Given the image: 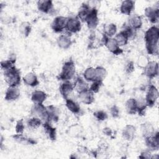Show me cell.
I'll list each match as a JSON object with an SVG mask.
<instances>
[{"label":"cell","mask_w":159,"mask_h":159,"mask_svg":"<svg viewBox=\"0 0 159 159\" xmlns=\"http://www.w3.org/2000/svg\"><path fill=\"white\" fill-rule=\"evenodd\" d=\"M146 49L148 53L157 55L158 52L159 30L156 26H152L145 33L144 35Z\"/></svg>","instance_id":"1"},{"label":"cell","mask_w":159,"mask_h":159,"mask_svg":"<svg viewBox=\"0 0 159 159\" xmlns=\"http://www.w3.org/2000/svg\"><path fill=\"white\" fill-rule=\"evenodd\" d=\"M4 80L9 86H17L20 83V73L15 66L4 71Z\"/></svg>","instance_id":"2"},{"label":"cell","mask_w":159,"mask_h":159,"mask_svg":"<svg viewBox=\"0 0 159 159\" xmlns=\"http://www.w3.org/2000/svg\"><path fill=\"white\" fill-rule=\"evenodd\" d=\"M75 74V65L73 60H70L66 61L61 68V71L59 74L58 78L63 81H70Z\"/></svg>","instance_id":"3"},{"label":"cell","mask_w":159,"mask_h":159,"mask_svg":"<svg viewBox=\"0 0 159 159\" xmlns=\"http://www.w3.org/2000/svg\"><path fill=\"white\" fill-rule=\"evenodd\" d=\"M102 42L104 45L106 47V48L114 55H117L123 53L122 49H121L120 47L118 45L114 38L108 37L104 34Z\"/></svg>","instance_id":"4"},{"label":"cell","mask_w":159,"mask_h":159,"mask_svg":"<svg viewBox=\"0 0 159 159\" xmlns=\"http://www.w3.org/2000/svg\"><path fill=\"white\" fill-rule=\"evenodd\" d=\"M158 98V91L157 88L152 84L149 85L145 96V102L147 107H153Z\"/></svg>","instance_id":"5"},{"label":"cell","mask_w":159,"mask_h":159,"mask_svg":"<svg viewBox=\"0 0 159 159\" xmlns=\"http://www.w3.org/2000/svg\"><path fill=\"white\" fill-rule=\"evenodd\" d=\"M81 20L77 16H71L68 17L65 30L70 33L78 32L81 29Z\"/></svg>","instance_id":"6"},{"label":"cell","mask_w":159,"mask_h":159,"mask_svg":"<svg viewBox=\"0 0 159 159\" xmlns=\"http://www.w3.org/2000/svg\"><path fill=\"white\" fill-rule=\"evenodd\" d=\"M67 19L68 17L63 16H58L56 17L51 24L52 30L57 33L63 32L66 29Z\"/></svg>","instance_id":"7"},{"label":"cell","mask_w":159,"mask_h":159,"mask_svg":"<svg viewBox=\"0 0 159 159\" xmlns=\"http://www.w3.org/2000/svg\"><path fill=\"white\" fill-rule=\"evenodd\" d=\"M86 23L88 28L91 30H94L97 27L99 24V19L98 16V10L95 7H91Z\"/></svg>","instance_id":"8"},{"label":"cell","mask_w":159,"mask_h":159,"mask_svg":"<svg viewBox=\"0 0 159 159\" xmlns=\"http://www.w3.org/2000/svg\"><path fill=\"white\" fill-rule=\"evenodd\" d=\"M144 74L148 78H153L158 75V64L155 61H150L144 68Z\"/></svg>","instance_id":"9"},{"label":"cell","mask_w":159,"mask_h":159,"mask_svg":"<svg viewBox=\"0 0 159 159\" xmlns=\"http://www.w3.org/2000/svg\"><path fill=\"white\" fill-rule=\"evenodd\" d=\"M145 141L148 148L151 150H157L159 148V135L158 132H155L154 134L145 137Z\"/></svg>","instance_id":"10"},{"label":"cell","mask_w":159,"mask_h":159,"mask_svg":"<svg viewBox=\"0 0 159 159\" xmlns=\"http://www.w3.org/2000/svg\"><path fill=\"white\" fill-rule=\"evenodd\" d=\"M145 15L152 23L155 24L159 19V9L155 7H147L145 9Z\"/></svg>","instance_id":"11"},{"label":"cell","mask_w":159,"mask_h":159,"mask_svg":"<svg viewBox=\"0 0 159 159\" xmlns=\"http://www.w3.org/2000/svg\"><path fill=\"white\" fill-rule=\"evenodd\" d=\"M60 92L65 99L69 98V96L74 89V85L70 81H63L60 86Z\"/></svg>","instance_id":"12"},{"label":"cell","mask_w":159,"mask_h":159,"mask_svg":"<svg viewBox=\"0 0 159 159\" xmlns=\"http://www.w3.org/2000/svg\"><path fill=\"white\" fill-rule=\"evenodd\" d=\"M20 94V89L17 86H9L5 93L4 99L7 101H12L17 99Z\"/></svg>","instance_id":"13"},{"label":"cell","mask_w":159,"mask_h":159,"mask_svg":"<svg viewBox=\"0 0 159 159\" xmlns=\"http://www.w3.org/2000/svg\"><path fill=\"white\" fill-rule=\"evenodd\" d=\"M78 98L80 101L85 104H91L94 101V93L89 89L79 93Z\"/></svg>","instance_id":"14"},{"label":"cell","mask_w":159,"mask_h":159,"mask_svg":"<svg viewBox=\"0 0 159 159\" xmlns=\"http://www.w3.org/2000/svg\"><path fill=\"white\" fill-rule=\"evenodd\" d=\"M135 8V2L131 0H126L122 2L120 7V11L122 14L130 15Z\"/></svg>","instance_id":"15"},{"label":"cell","mask_w":159,"mask_h":159,"mask_svg":"<svg viewBox=\"0 0 159 159\" xmlns=\"http://www.w3.org/2000/svg\"><path fill=\"white\" fill-rule=\"evenodd\" d=\"M135 127L133 125H127L124 127L122 130V137L125 140L127 141H131L135 137Z\"/></svg>","instance_id":"16"},{"label":"cell","mask_w":159,"mask_h":159,"mask_svg":"<svg viewBox=\"0 0 159 159\" xmlns=\"http://www.w3.org/2000/svg\"><path fill=\"white\" fill-rule=\"evenodd\" d=\"M47 94L45 92L40 90L34 91L31 95V100L34 104H41L47 99Z\"/></svg>","instance_id":"17"},{"label":"cell","mask_w":159,"mask_h":159,"mask_svg":"<svg viewBox=\"0 0 159 159\" xmlns=\"http://www.w3.org/2000/svg\"><path fill=\"white\" fill-rule=\"evenodd\" d=\"M22 80L25 84L31 87L36 86L39 84V81L37 78V76L35 75V74L32 72H29L27 73L23 77Z\"/></svg>","instance_id":"18"},{"label":"cell","mask_w":159,"mask_h":159,"mask_svg":"<svg viewBox=\"0 0 159 159\" xmlns=\"http://www.w3.org/2000/svg\"><path fill=\"white\" fill-rule=\"evenodd\" d=\"M58 46L62 49H67L70 47L72 44V40L67 35H61L57 40Z\"/></svg>","instance_id":"19"},{"label":"cell","mask_w":159,"mask_h":159,"mask_svg":"<svg viewBox=\"0 0 159 159\" xmlns=\"http://www.w3.org/2000/svg\"><path fill=\"white\" fill-rule=\"evenodd\" d=\"M37 7L40 11L48 14L52 11L53 4L52 1H39L37 2Z\"/></svg>","instance_id":"20"},{"label":"cell","mask_w":159,"mask_h":159,"mask_svg":"<svg viewBox=\"0 0 159 159\" xmlns=\"http://www.w3.org/2000/svg\"><path fill=\"white\" fill-rule=\"evenodd\" d=\"M129 25L135 30L140 29L142 25V17L137 14L131 16L129 20Z\"/></svg>","instance_id":"21"},{"label":"cell","mask_w":159,"mask_h":159,"mask_svg":"<svg viewBox=\"0 0 159 159\" xmlns=\"http://www.w3.org/2000/svg\"><path fill=\"white\" fill-rule=\"evenodd\" d=\"M91 9V7H90L88 4H82L77 16V17L81 20V22H86V19L89 16Z\"/></svg>","instance_id":"22"},{"label":"cell","mask_w":159,"mask_h":159,"mask_svg":"<svg viewBox=\"0 0 159 159\" xmlns=\"http://www.w3.org/2000/svg\"><path fill=\"white\" fill-rule=\"evenodd\" d=\"M73 85H74V89H76V91L78 93V94L89 89V86H88V83L85 81V80L81 78V77H78L76 79Z\"/></svg>","instance_id":"23"},{"label":"cell","mask_w":159,"mask_h":159,"mask_svg":"<svg viewBox=\"0 0 159 159\" xmlns=\"http://www.w3.org/2000/svg\"><path fill=\"white\" fill-rule=\"evenodd\" d=\"M125 108L130 114H134L137 112V101L134 98L129 99L125 102Z\"/></svg>","instance_id":"24"},{"label":"cell","mask_w":159,"mask_h":159,"mask_svg":"<svg viewBox=\"0 0 159 159\" xmlns=\"http://www.w3.org/2000/svg\"><path fill=\"white\" fill-rule=\"evenodd\" d=\"M66 101V106L73 114H78L81 111V108L78 103H77L75 101L68 98L65 99Z\"/></svg>","instance_id":"25"},{"label":"cell","mask_w":159,"mask_h":159,"mask_svg":"<svg viewBox=\"0 0 159 159\" xmlns=\"http://www.w3.org/2000/svg\"><path fill=\"white\" fill-rule=\"evenodd\" d=\"M43 128L46 134L48 135L49 139L52 140H55L56 139V129L53 127L50 124V122H44L43 124Z\"/></svg>","instance_id":"26"},{"label":"cell","mask_w":159,"mask_h":159,"mask_svg":"<svg viewBox=\"0 0 159 159\" xmlns=\"http://www.w3.org/2000/svg\"><path fill=\"white\" fill-rule=\"evenodd\" d=\"M141 130L142 132V135L144 137L150 136L155 133L153 127L149 122H145L142 124L141 125Z\"/></svg>","instance_id":"27"},{"label":"cell","mask_w":159,"mask_h":159,"mask_svg":"<svg viewBox=\"0 0 159 159\" xmlns=\"http://www.w3.org/2000/svg\"><path fill=\"white\" fill-rule=\"evenodd\" d=\"M83 76L85 80L88 81H94L96 80V69L95 68L89 67L85 70L83 73Z\"/></svg>","instance_id":"28"},{"label":"cell","mask_w":159,"mask_h":159,"mask_svg":"<svg viewBox=\"0 0 159 159\" xmlns=\"http://www.w3.org/2000/svg\"><path fill=\"white\" fill-rule=\"evenodd\" d=\"M117 33V26L115 24L110 23L104 27V35L108 37H112Z\"/></svg>","instance_id":"29"},{"label":"cell","mask_w":159,"mask_h":159,"mask_svg":"<svg viewBox=\"0 0 159 159\" xmlns=\"http://www.w3.org/2000/svg\"><path fill=\"white\" fill-rule=\"evenodd\" d=\"M42 123V120L36 117H33L27 120V125L30 129L35 130L38 129Z\"/></svg>","instance_id":"30"},{"label":"cell","mask_w":159,"mask_h":159,"mask_svg":"<svg viewBox=\"0 0 159 159\" xmlns=\"http://www.w3.org/2000/svg\"><path fill=\"white\" fill-rule=\"evenodd\" d=\"M116 41L117 42L118 45L120 47L122 46H124V45H125L128 41H129V39L127 37V36L125 35V34L120 31L119 33L117 34L114 37Z\"/></svg>","instance_id":"31"},{"label":"cell","mask_w":159,"mask_h":159,"mask_svg":"<svg viewBox=\"0 0 159 159\" xmlns=\"http://www.w3.org/2000/svg\"><path fill=\"white\" fill-rule=\"evenodd\" d=\"M31 25L30 24L27 22H24L21 24L19 27L20 32L22 35L24 37H27L31 32Z\"/></svg>","instance_id":"32"},{"label":"cell","mask_w":159,"mask_h":159,"mask_svg":"<svg viewBox=\"0 0 159 159\" xmlns=\"http://www.w3.org/2000/svg\"><path fill=\"white\" fill-rule=\"evenodd\" d=\"M95 69H96V80L102 81L107 75L106 70L102 66H97L96 68H95Z\"/></svg>","instance_id":"33"},{"label":"cell","mask_w":159,"mask_h":159,"mask_svg":"<svg viewBox=\"0 0 159 159\" xmlns=\"http://www.w3.org/2000/svg\"><path fill=\"white\" fill-rule=\"evenodd\" d=\"M16 62V59L14 58H10L6 60H2L1 62V68L4 70H7L10 69L11 68L13 67L14 66V63Z\"/></svg>","instance_id":"34"},{"label":"cell","mask_w":159,"mask_h":159,"mask_svg":"<svg viewBox=\"0 0 159 159\" xmlns=\"http://www.w3.org/2000/svg\"><path fill=\"white\" fill-rule=\"evenodd\" d=\"M102 84V81H99V80L94 81H93L91 85L89 86V89L91 91H92L94 94L97 93L99 92Z\"/></svg>","instance_id":"35"},{"label":"cell","mask_w":159,"mask_h":159,"mask_svg":"<svg viewBox=\"0 0 159 159\" xmlns=\"http://www.w3.org/2000/svg\"><path fill=\"white\" fill-rule=\"evenodd\" d=\"M94 116L95 117V118L99 120V121H103V120H105L107 119L108 117V116H107V114L104 111H102V110H100V111H98L95 112H94Z\"/></svg>","instance_id":"36"},{"label":"cell","mask_w":159,"mask_h":159,"mask_svg":"<svg viewBox=\"0 0 159 159\" xmlns=\"http://www.w3.org/2000/svg\"><path fill=\"white\" fill-rule=\"evenodd\" d=\"M149 60L145 55H140L138 59V65L141 68H145L149 62Z\"/></svg>","instance_id":"37"},{"label":"cell","mask_w":159,"mask_h":159,"mask_svg":"<svg viewBox=\"0 0 159 159\" xmlns=\"http://www.w3.org/2000/svg\"><path fill=\"white\" fill-rule=\"evenodd\" d=\"M24 124L23 122V120H19L17 122L16 127H15V129H16V132L17 134H22L24 130Z\"/></svg>","instance_id":"38"},{"label":"cell","mask_w":159,"mask_h":159,"mask_svg":"<svg viewBox=\"0 0 159 159\" xmlns=\"http://www.w3.org/2000/svg\"><path fill=\"white\" fill-rule=\"evenodd\" d=\"M110 113L113 117H117L119 114V109L116 106H113L110 109Z\"/></svg>","instance_id":"39"},{"label":"cell","mask_w":159,"mask_h":159,"mask_svg":"<svg viewBox=\"0 0 159 159\" xmlns=\"http://www.w3.org/2000/svg\"><path fill=\"white\" fill-rule=\"evenodd\" d=\"M134 64L132 61H129L127 65H126V67H125V71L128 73H130L134 71Z\"/></svg>","instance_id":"40"},{"label":"cell","mask_w":159,"mask_h":159,"mask_svg":"<svg viewBox=\"0 0 159 159\" xmlns=\"http://www.w3.org/2000/svg\"><path fill=\"white\" fill-rule=\"evenodd\" d=\"M139 157L142 158H152L150 151L145 150V151L142 152L140 155L139 156Z\"/></svg>","instance_id":"41"},{"label":"cell","mask_w":159,"mask_h":159,"mask_svg":"<svg viewBox=\"0 0 159 159\" xmlns=\"http://www.w3.org/2000/svg\"><path fill=\"white\" fill-rule=\"evenodd\" d=\"M79 129H80V127L78 125H75V130H73V129L71 127L70 129H69V132H70V135L72 136H76V135H78V134L80 132Z\"/></svg>","instance_id":"42"},{"label":"cell","mask_w":159,"mask_h":159,"mask_svg":"<svg viewBox=\"0 0 159 159\" xmlns=\"http://www.w3.org/2000/svg\"><path fill=\"white\" fill-rule=\"evenodd\" d=\"M104 132L107 135H111L112 134V130L109 128H105L104 129Z\"/></svg>","instance_id":"43"}]
</instances>
